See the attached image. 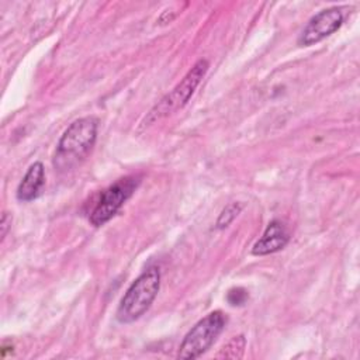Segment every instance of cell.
<instances>
[{"instance_id":"cell-3","label":"cell","mask_w":360,"mask_h":360,"mask_svg":"<svg viewBox=\"0 0 360 360\" xmlns=\"http://www.w3.org/2000/svg\"><path fill=\"white\" fill-rule=\"evenodd\" d=\"M208 70V62L205 59H200L197 60L193 68L186 73V76L181 79L180 83L176 84V87L169 91L149 112L148 115L143 118V121L141 122V127H149L152 124H155L156 121L166 118L169 115H172L173 112H176L177 110L183 108L190 97L193 96L194 90L197 89V86L200 84V82L202 80V77L205 76Z\"/></svg>"},{"instance_id":"cell-9","label":"cell","mask_w":360,"mask_h":360,"mask_svg":"<svg viewBox=\"0 0 360 360\" xmlns=\"http://www.w3.org/2000/svg\"><path fill=\"white\" fill-rule=\"evenodd\" d=\"M246 347V339L243 335H238L233 336L229 342H226L221 350L217 353V359H232V360H238L243 356Z\"/></svg>"},{"instance_id":"cell-10","label":"cell","mask_w":360,"mask_h":360,"mask_svg":"<svg viewBox=\"0 0 360 360\" xmlns=\"http://www.w3.org/2000/svg\"><path fill=\"white\" fill-rule=\"evenodd\" d=\"M242 211V204L240 202H231L228 204L219 214L217 222H215V226L218 229H224L226 228L229 224L233 222V219L239 215V212Z\"/></svg>"},{"instance_id":"cell-7","label":"cell","mask_w":360,"mask_h":360,"mask_svg":"<svg viewBox=\"0 0 360 360\" xmlns=\"http://www.w3.org/2000/svg\"><path fill=\"white\" fill-rule=\"evenodd\" d=\"M288 239H290V233L285 225L281 221L274 219L267 225L262 238L255 243L252 253L256 256L276 253L288 243Z\"/></svg>"},{"instance_id":"cell-1","label":"cell","mask_w":360,"mask_h":360,"mask_svg":"<svg viewBox=\"0 0 360 360\" xmlns=\"http://www.w3.org/2000/svg\"><path fill=\"white\" fill-rule=\"evenodd\" d=\"M98 121L96 117H82L73 121L62 134L53 165L58 170H69L80 165L91 152L97 139Z\"/></svg>"},{"instance_id":"cell-8","label":"cell","mask_w":360,"mask_h":360,"mask_svg":"<svg viewBox=\"0 0 360 360\" xmlns=\"http://www.w3.org/2000/svg\"><path fill=\"white\" fill-rule=\"evenodd\" d=\"M45 184V169L41 162H34L17 187V198L28 202L35 200Z\"/></svg>"},{"instance_id":"cell-2","label":"cell","mask_w":360,"mask_h":360,"mask_svg":"<svg viewBox=\"0 0 360 360\" xmlns=\"http://www.w3.org/2000/svg\"><path fill=\"white\" fill-rule=\"evenodd\" d=\"M160 288V270L149 267L128 287L117 309V319L121 323H131L139 319L152 305Z\"/></svg>"},{"instance_id":"cell-6","label":"cell","mask_w":360,"mask_h":360,"mask_svg":"<svg viewBox=\"0 0 360 360\" xmlns=\"http://www.w3.org/2000/svg\"><path fill=\"white\" fill-rule=\"evenodd\" d=\"M343 14L338 7H329L315 14L304 27L298 37V45L309 46L329 37L340 28Z\"/></svg>"},{"instance_id":"cell-4","label":"cell","mask_w":360,"mask_h":360,"mask_svg":"<svg viewBox=\"0 0 360 360\" xmlns=\"http://www.w3.org/2000/svg\"><path fill=\"white\" fill-rule=\"evenodd\" d=\"M226 323V316L221 311H214L200 319L180 343L179 359H197L205 353L217 340Z\"/></svg>"},{"instance_id":"cell-5","label":"cell","mask_w":360,"mask_h":360,"mask_svg":"<svg viewBox=\"0 0 360 360\" xmlns=\"http://www.w3.org/2000/svg\"><path fill=\"white\" fill-rule=\"evenodd\" d=\"M139 181L141 180L138 176H127L101 191L100 198L89 215L91 225L101 226L108 222L120 211L124 202L134 194L139 186Z\"/></svg>"},{"instance_id":"cell-11","label":"cell","mask_w":360,"mask_h":360,"mask_svg":"<svg viewBox=\"0 0 360 360\" xmlns=\"http://www.w3.org/2000/svg\"><path fill=\"white\" fill-rule=\"evenodd\" d=\"M248 297H249V295H248V291H246L245 288H242V287L231 288V290L228 291V294H226L228 302H229L231 305H233V307H240V305H243V304L246 302Z\"/></svg>"},{"instance_id":"cell-12","label":"cell","mask_w":360,"mask_h":360,"mask_svg":"<svg viewBox=\"0 0 360 360\" xmlns=\"http://www.w3.org/2000/svg\"><path fill=\"white\" fill-rule=\"evenodd\" d=\"M10 225H11V217L8 215V212H3L1 221H0V229H1V233H0V235H1V240L6 238Z\"/></svg>"}]
</instances>
